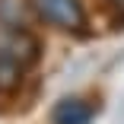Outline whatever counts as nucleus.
Wrapping results in <instances>:
<instances>
[{
	"label": "nucleus",
	"mask_w": 124,
	"mask_h": 124,
	"mask_svg": "<svg viewBox=\"0 0 124 124\" xmlns=\"http://www.w3.org/2000/svg\"><path fill=\"white\" fill-rule=\"evenodd\" d=\"M29 13L70 38H89L92 35V19L83 7V0H22Z\"/></svg>",
	"instance_id": "1"
},
{
	"label": "nucleus",
	"mask_w": 124,
	"mask_h": 124,
	"mask_svg": "<svg viewBox=\"0 0 124 124\" xmlns=\"http://www.w3.org/2000/svg\"><path fill=\"white\" fill-rule=\"evenodd\" d=\"M102 111V99L99 95H86V92H73V95H64L51 105L48 118L51 124H92Z\"/></svg>",
	"instance_id": "3"
},
{
	"label": "nucleus",
	"mask_w": 124,
	"mask_h": 124,
	"mask_svg": "<svg viewBox=\"0 0 124 124\" xmlns=\"http://www.w3.org/2000/svg\"><path fill=\"white\" fill-rule=\"evenodd\" d=\"M0 22H3V26H22L19 7L13 3V0H0Z\"/></svg>",
	"instance_id": "4"
},
{
	"label": "nucleus",
	"mask_w": 124,
	"mask_h": 124,
	"mask_svg": "<svg viewBox=\"0 0 124 124\" xmlns=\"http://www.w3.org/2000/svg\"><path fill=\"white\" fill-rule=\"evenodd\" d=\"M0 54L32 73L45 57V41L35 32H29L26 26H3L0 29Z\"/></svg>",
	"instance_id": "2"
},
{
	"label": "nucleus",
	"mask_w": 124,
	"mask_h": 124,
	"mask_svg": "<svg viewBox=\"0 0 124 124\" xmlns=\"http://www.w3.org/2000/svg\"><path fill=\"white\" fill-rule=\"evenodd\" d=\"M105 3H108V7H111V13L124 22V0H105Z\"/></svg>",
	"instance_id": "5"
}]
</instances>
